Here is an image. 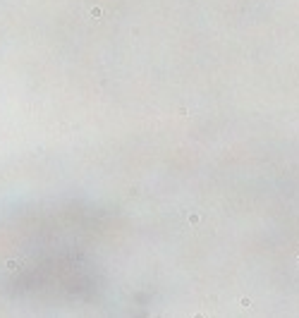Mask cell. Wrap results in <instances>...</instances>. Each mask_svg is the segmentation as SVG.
Here are the masks:
<instances>
[{
	"label": "cell",
	"instance_id": "6da1fadb",
	"mask_svg": "<svg viewBox=\"0 0 299 318\" xmlns=\"http://www.w3.org/2000/svg\"><path fill=\"white\" fill-rule=\"evenodd\" d=\"M89 14H91V17H101V7H91Z\"/></svg>",
	"mask_w": 299,
	"mask_h": 318
}]
</instances>
